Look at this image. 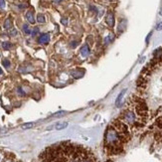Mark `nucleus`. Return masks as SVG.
Returning a JSON list of instances; mask_svg holds the SVG:
<instances>
[{
    "label": "nucleus",
    "mask_w": 162,
    "mask_h": 162,
    "mask_svg": "<svg viewBox=\"0 0 162 162\" xmlns=\"http://www.w3.org/2000/svg\"><path fill=\"white\" fill-rule=\"evenodd\" d=\"M103 151V162H162V128L117 117L104 133Z\"/></svg>",
    "instance_id": "nucleus-1"
},
{
    "label": "nucleus",
    "mask_w": 162,
    "mask_h": 162,
    "mask_svg": "<svg viewBox=\"0 0 162 162\" xmlns=\"http://www.w3.org/2000/svg\"><path fill=\"white\" fill-rule=\"evenodd\" d=\"M136 85V94L126 107L141 122L162 128V47L154 51Z\"/></svg>",
    "instance_id": "nucleus-2"
},
{
    "label": "nucleus",
    "mask_w": 162,
    "mask_h": 162,
    "mask_svg": "<svg viewBox=\"0 0 162 162\" xmlns=\"http://www.w3.org/2000/svg\"><path fill=\"white\" fill-rule=\"evenodd\" d=\"M50 42V35L48 33L41 34L40 37L38 38V43L39 44H48Z\"/></svg>",
    "instance_id": "nucleus-3"
},
{
    "label": "nucleus",
    "mask_w": 162,
    "mask_h": 162,
    "mask_svg": "<svg viewBox=\"0 0 162 162\" xmlns=\"http://www.w3.org/2000/svg\"><path fill=\"white\" fill-rule=\"evenodd\" d=\"M106 21L108 23V25L109 27H113V25H115V17H113V14L112 13H108L107 15V18H106Z\"/></svg>",
    "instance_id": "nucleus-4"
},
{
    "label": "nucleus",
    "mask_w": 162,
    "mask_h": 162,
    "mask_svg": "<svg viewBox=\"0 0 162 162\" xmlns=\"http://www.w3.org/2000/svg\"><path fill=\"white\" fill-rule=\"evenodd\" d=\"M91 51H90V48H88V45H84L82 48H81V55H82L84 58H87V57L90 55Z\"/></svg>",
    "instance_id": "nucleus-5"
},
{
    "label": "nucleus",
    "mask_w": 162,
    "mask_h": 162,
    "mask_svg": "<svg viewBox=\"0 0 162 162\" xmlns=\"http://www.w3.org/2000/svg\"><path fill=\"white\" fill-rule=\"evenodd\" d=\"M26 19L29 21V23L31 24H34L35 23V19H34V16H33V13L32 11H28L26 13Z\"/></svg>",
    "instance_id": "nucleus-6"
},
{
    "label": "nucleus",
    "mask_w": 162,
    "mask_h": 162,
    "mask_svg": "<svg viewBox=\"0 0 162 162\" xmlns=\"http://www.w3.org/2000/svg\"><path fill=\"white\" fill-rule=\"evenodd\" d=\"M71 75L74 77V78H82L84 76V72H79V71H72L71 72Z\"/></svg>",
    "instance_id": "nucleus-7"
},
{
    "label": "nucleus",
    "mask_w": 162,
    "mask_h": 162,
    "mask_svg": "<svg viewBox=\"0 0 162 162\" xmlns=\"http://www.w3.org/2000/svg\"><path fill=\"white\" fill-rule=\"evenodd\" d=\"M11 26H12V23H11L10 18H7L5 20V22H4V28L7 29V30H9V29H11Z\"/></svg>",
    "instance_id": "nucleus-8"
},
{
    "label": "nucleus",
    "mask_w": 162,
    "mask_h": 162,
    "mask_svg": "<svg viewBox=\"0 0 162 162\" xmlns=\"http://www.w3.org/2000/svg\"><path fill=\"white\" fill-rule=\"evenodd\" d=\"M68 126V122H60V123H57L56 125V128L58 129V130H60V129H64V128H66Z\"/></svg>",
    "instance_id": "nucleus-9"
},
{
    "label": "nucleus",
    "mask_w": 162,
    "mask_h": 162,
    "mask_svg": "<svg viewBox=\"0 0 162 162\" xmlns=\"http://www.w3.org/2000/svg\"><path fill=\"white\" fill-rule=\"evenodd\" d=\"M1 46H2V48H3L4 50H9L10 48L12 47V44L10 42H3Z\"/></svg>",
    "instance_id": "nucleus-10"
},
{
    "label": "nucleus",
    "mask_w": 162,
    "mask_h": 162,
    "mask_svg": "<svg viewBox=\"0 0 162 162\" xmlns=\"http://www.w3.org/2000/svg\"><path fill=\"white\" fill-rule=\"evenodd\" d=\"M23 31H24V33L27 34V35L31 34V30H30V28H29L28 24H24V25H23Z\"/></svg>",
    "instance_id": "nucleus-11"
},
{
    "label": "nucleus",
    "mask_w": 162,
    "mask_h": 162,
    "mask_svg": "<svg viewBox=\"0 0 162 162\" xmlns=\"http://www.w3.org/2000/svg\"><path fill=\"white\" fill-rule=\"evenodd\" d=\"M37 21H38L39 23H45V21H46L45 16L42 15V14H38V15H37Z\"/></svg>",
    "instance_id": "nucleus-12"
},
{
    "label": "nucleus",
    "mask_w": 162,
    "mask_h": 162,
    "mask_svg": "<svg viewBox=\"0 0 162 162\" xmlns=\"http://www.w3.org/2000/svg\"><path fill=\"white\" fill-rule=\"evenodd\" d=\"M34 125H35V123H34V122H28V123L23 124L21 127H22L23 129H27V128H31V127H33Z\"/></svg>",
    "instance_id": "nucleus-13"
},
{
    "label": "nucleus",
    "mask_w": 162,
    "mask_h": 162,
    "mask_svg": "<svg viewBox=\"0 0 162 162\" xmlns=\"http://www.w3.org/2000/svg\"><path fill=\"white\" fill-rule=\"evenodd\" d=\"M124 93H125V90L121 92V93H120V94L118 95V98L116 99V102H115V103H116V106H118V104H119V102H120L121 99H122V96H123V94H124Z\"/></svg>",
    "instance_id": "nucleus-14"
},
{
    "label": "nucleus",
    "mask_w": 162,
    "mask_h": 162,
    "mask_svg": "<svg viewBox=\"0 0 162 162\" xmlns=\"http://www.w3.org/2000/svg\"><path fill=\"white\" fill-rule=\"evenodd\" d=\"M2 65H3L5 68H9V67H10V61H8V60H3V61H2Z\"/></svg>",
    "instance_id": "nucleus-15"
},
{
    "label": "nucleus",
    "mask_w": 162,
    "mask_h": 162,
    "mask_svg": "<svg viewBox=\"0 0 162 162\" xmlns=\"http://www.w3.org/2000/svg\"><path fill=\"white\" fill-rule=\"evenodd\" d=\"M9 34L11 36H16L17 35V31H16V29H14V28H11L10 31H9Z\"/></svg>",
    "instance_id": "nucleus-16"
},
{
    "label": "nucleus",
    "mask_w": 162,
    "mask_h": 162,
    "mask_svg": "<svg viewBox=\"0 0 162 162\" xmlns=\"http://www.w3.org/2000/svg\"><path fill=\"white\" fill-rule=\"evenodd\" d=\"M65 113H66V111H58V112L54 113L53 116H62V115H65Z\"/></svg>",
    "instance_id": "nucleus-17"
},
{
    "label": "nucleus",
    "mask_w": 162,
    "mask_h": 162,
    "mask_svg": "<svg viewBox=\"0 0 162 162\" xmlns=\"http://www.w3.org/2000/svg\"><path fill=\"white\" fill-rule=\"evenodd\" d=\"M38 33H39V28H38V27H35V28H34V30L31 32L32 36H36V35H37Z\"/></svg>",
    "instance_id": "nucleus-18"
},
{
    "label": "nucleus",
    "mask_w": 162,
    "mask_h": 162,
    "mask_svg": "<svg viewBox=\"0 0 162 162\" xmlns=\"http://www.w3.org/2000/svg\"><path fill=\"white\" fill-rule=\"evenodd\" d=\"M113 39V37L112 36H108L106 39H104V44H108V43H109L111 40Z\"/></svg>",
    "instance_id": "nucleus-19"
},
{
    "label": "nucleus",
    "mask_w": 162,
    "mask_h": 162,
    "mask_svg": "<svg viewBox=\"0 0 162 162\" xmlns=\"http://www.w3.org/2000/svg\"><path fill=\"white\" fill-rule=\"evenodd\" d=\"M5 7V0H0V9H3Z\"/></svg>",
    "instance_id": "nucleus-20"
},
{
    "label": "nucleus",
    "mask_w": 162,
    "mask_h": 162,
    "mask_svg": "<svg viewBox=\"0 0 162 162\" xmlns=\"http://www.w3.org/2000/svg\"><path fill=\"white\" fill-rule=\"evenodd\" d=\"M61 22H62L63 25H67V24H68V20H67V18H62V19H61Z\"/></svg>",
    "instance_id": "nucleus-21"
},
{
    "label": "nucleus",
    "mask_w": 162,
    "mask_h": 162,
    "mask_svg": "<svg viewBox=\"0 0 162 162\" xmlns=\"http://www.w3.org/2000/svg\"><path fill=\"white\" fill-rule=\"evenodd\" d=\"M78 46V42L77 41H73L72 43H71V47L72 48H75V47H77Z\"/></svg>",
    "instance_id": "nucleus-22"
},
{
    "label": "nucleus",
    "mask_w": 162,
    "mask_h": 162,
    "mask_svg": "<svg viewBox=\"0 0 162 162\" xmlns=\"http://www.w3.org/2000/svg\"><path fill=\"white\" fill-rule=\"evenodd\" d=\"M18 92H19V94H21V95H25V93L23 92V90L21 88H18Z\"/></svg>",
    "instance_id": "nucleus-23"
},
{
    "label": "nucleus",
    "mask_w": 162,
    "mask_h": 162,
    "mask_svg": "<svg viewBox=\"0 0 162 162\" xmlns=\"http://www.w3.org/2000/svg\"><path fill=\"white\" fill-rule=\"evenodd\" d=\"M157 30H162V23H159L157 25Z\"/></svg>",
    "instance_id": "nucleus-24"
},
{
    "label": "nucleus",
    "mask_w": 162,
    "mask_h": 162,
    "mask_svg": "<svg viewBox=\"0 0 162 162\" xmlns=\"http://www.w3.org/2000/svg\"><path fill=\"white\" fill-rule=\"evenodd\" d=\"M61 1H63V0H55L56 3H59V2H61Z\"/></svg>",
    "instance_id": "nucleus-25"
},
{
    "label": "nucleus",
    "mask_w": 162,
    "mask_h": 162,
    "mask_svg": "<svg viewBox=\"0 0 162 162\" xmlns=\"http://www.w3.org/2000/svg\"><path fill=\"white\" fill-rule=\"evenodd\" d=\"M1 74H2V70H1V69H0V75H1Z\"/></svg>",
    "instance_id": "nucleus-26"
}]
</instances>
